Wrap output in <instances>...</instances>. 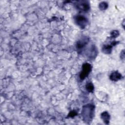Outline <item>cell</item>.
Returning a JSON list of instances; mask_svg holds the SVG:
<instances>
[{
  "instance_id": "1",
  "label": "cell",
  "mask_w": 125,
  "mask_h": 125,
  "mask_svg": "<svg viewBox=\"0 0 125 125\" xmlns=\"http://www.w3.org/2000/svg\"><path fill=\"white\" fill-rule=\"evenodd\" d=\"M94 105L91 104H87L83 106L81 114L84 122L89 123L92 120L94 113Z\"/></svg>"
},
{
  "instance_id": "2",
  "label": "cell",
  "mask_w": 125,
  "mask_h": 125,
  "mask_svg": "<svg viewBox=\"0 0 125 125\" xmlns=\"http://www.w3.org/2000/svg\"><path fill=\"white\" fill-rule=\"evenodd\" d=\"M75 23L81 28H84L88 23V20L84 16L79 15L75 17Z\"/></svg>"
},
{
  "instance_id": "3",
  "label": "cell",
  "mask_w": 125,
  "mask_h": 125,
  "mask_svg": "<svg viewBox=\"0 0 125 125\" xmlns=\"http://www.w3.org/2000/svg\"><path fill=\"white\" fill-rule=\"evenodd\" d=\"M92 69L91 65L88 63H85L83 65L82 71L80 74L81 80H83L88 76Z\"/></svg>"
},
{
  "instance_id": "4",
  "label": "cell",
  "mask_w": 125,
  "mask_h": 125,
  "mask_svg": "<svg viewBox=\"0 0 125 125\" xmlns=\"http://www.w3.org/2000/svg\"><path fill=\"white\" fill-rule=\"evenodd\" d=\"M76 8L81 11L87 12L89 10L90 6L87 1H78L76 3Z\"/></svg>"
},
{
  "instance_id": "5",
  "label": "cell",
  "mask_w": 125,
  "mask_h": 125,
  "mask_svg": "<svg viewBox=\"0 0 125 125\" xmlns=\"http://www.w3.org/2000/svg\"><path fill=\"white\" fill-rule=\"evenodd\" d=\"M89 42V39L86 37H83L80 39L77 42L76 47L78 50H80L85 46V45Z\"/></svg>"
},
{
  "instance_id": "6",
  "label": "cell",
  "mask_w": 125,
  "mask_h": 125,
  "mask_svg": "<svg viewBox=\"0 0 125 125\" xmlns=\"http://www.w3.org/2000/svg\"><path fill=\"white\" fill-rule=\"evenodd\" d=\"M122 78L121 74L118 71L112 73L110 76V79L113 81H118Z\"/></svg>"
},
{
  "instance_id": "7",
  "label": "cell",
  "mask_w": 125,
  "mask_h": 125,
  "mask_svg": "<svg viewBox=\"0 0 125 125\" xmlns=\"http://www.w3.org/2000/svg\"><path fill=\"white\" fill-rule=\"evenodd\" d=\"M101 118L105 124H108L110 120V115L106 111L103 112L101 115Z\"/></svg>"
},
{
  "instance_id": "8",
  "label": "cell",
  "mask_w": 125,
  "mask_h": 125,
  "mask_svg": "<svg viewBox=\"0 0 125 125\" xmlns=\"http://www.w3.org/2000/svg\"><path fill=\"white\" fill-rule=\"evenodd\" d=\"M112 45H104L103 47V51L104 53L105 54H109L111 52L112 50Z\"/></svg>"
},
{
  "instance_id": "9",
  "label": "cell",
  "mask_w": 125,
  "mask_h": 125,
  "mask_svg": "<svg viewBox=\"0 0 125 125\" xmlns=\"http://www.w3.org/2000/svg\"><path fill=\"white\" fill-rule=\"evenodd\" d=\"M94 85H93V84L91 83H88L86 85V90L89 92H93V91L94 90Z\"/></svg>"
},
{
  "instance_id": "10",
  "label": "cell",
  "mask_w": 125,
  "mask_h": 125,
  "mask_svg": "<svg viewBox=\"0 0 125 125\" xmlns=\"http://www.w3.org/2000/svg\"><path fill=\"white\" fill-rule=\"evenodd\" d=\"M108 7V4L105 2H102L99 4V8L101 10H104L106 9Z\"/></svg>"
},
{
  "instance_id": "11",
  "label": "cell",
  "mask_w": 125,
  "mask_h": 125,
  "mask_svg": "<svg viewBox=\"0 0 125 125\" xmlns=\"http://www.w3.org/2000/svg\"><path fill=\"white\" fill-rule=\"evenodd\" d=\"M119 33L117 30H114L111 32V36L112 38H116L118 36Z\"/></svg>"
},
{
  "instance_id": "12",
  "label": "cell",
  "mask_w": 125,
  "mask_h": 125,
  "mask_svg": "<svg viewBox=\"0 0 125 125\" xmlns=\"http://www.w3.org/2000/svg\"><path fill=\"white\" fill-rule=\"evenodd\" d=\"M77 112H76V111H71V112L69 113V114H68V117H73L75 116L76 115H77Z\"/></svg>"
},
{
  "instance_id": "13",
  "label": "cell",
  "mask_w": 125,
  "mask_h": 125,
  "mask_svg": "<svg viewBox=\"0 0 125 125\" xmlns=\"http://www.w3.org/2000/svg\"><path fill=\"white\" fill-rule=\"evenodd\" d=\"M121 58L122 59H124V58H125V52H124V50H123L122 52H121Z\"/></svg>"
}]
</instances>
